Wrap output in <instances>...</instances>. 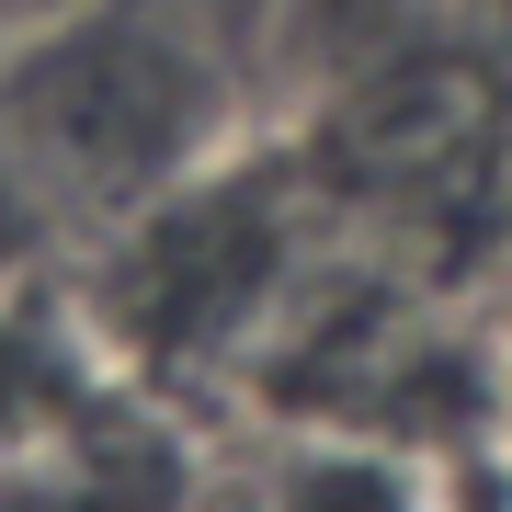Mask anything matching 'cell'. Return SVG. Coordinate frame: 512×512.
Returning <instances> with one entry per match:
<instances>
[{
  "instance_id": "6da1fadb",
  "label": "cell",
  "mask_w": 512,
  "mask_h": 512,
  "mask_svg": "<svg viewBox=\"0 0 512 512\" xmlns=\"http://www.w3.org/2000/svg\"><path fill=\"white\" fill-rule=\"evenodd\" d=\"M228 126V80L205 35H183L148 0H69L35 46L0 57V137L46 205H92V217H137L171 183H194L205 148Z\"/></svg>"
},
{
  "instance_id": "7a4b0ae2",
  "label": "cell",
  "mask_w": 512,
  "mask_h": 512,
  "mask_svg": "<svg viewBox=\"0 0 512 512\" xmlns=\"http://www.w3.org/2000/svg\"><path fill=\"white\" fill-rule=\"evenodd\" d=\"M274 512H433V490H421V467L399 456V444L308 433V444L274 467Z\"/></svg>"
},
{
  "instance_id": "3957f363",
  "label": "cell",
  "mask_w": 512,
  "mask_h": 512,
  "mask_svg": "<svg viewBox=\"0 0 512 512\" xmlns=\"http://www.w3.org/2000/svg\"><path fill=\"white\" fill-rule=\"evenodd\" d=\"M46 228H57V205H46V183L23 171V148L0 137V285L23 274V262L46 251Z\"/></svg>"
},
{
  "instance_id": "277c9868",
  "label": "cell",
  "mask_w": 512,
  "mask_h": 512,
  "mask_svg": "<svg viewBox=\"0 0 512 512\" xmlns=\"http://www.w3.org/2000/svg\"><path fill=\"white\" fill-rule=\"evenodd\" d=\"M57 12H69V0H0V57H12V46H35Z\"/></svg>"
}]
</instances>
